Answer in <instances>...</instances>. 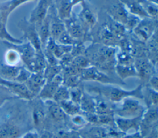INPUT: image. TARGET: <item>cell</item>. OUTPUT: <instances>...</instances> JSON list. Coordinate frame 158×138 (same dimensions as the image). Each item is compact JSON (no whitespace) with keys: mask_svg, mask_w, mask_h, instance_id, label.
<instances>
[{"mask_svg":"<svg viewBox=\"0 0 158 138\" xmlns=\"http://www.w3.org/2000/svg\"><path fill=\"white\" fill-rule=\"evenodd\" d=\"M80 4L81 9L76 15L85 33V43L91 42V32L98 22V12L86 0Z\"/></svg>","mask_w":158,"mask_h":138,"instance_id":"277c9868","label":"cell"},{"mask_svg":"<svg viewBox=\"0 0 158 138\" xmlns=\"http://www.w3.org/2000/svg\"><path fill=\"white\" fill-rule=\"evenodd\" d=\"M95 105L96 101L94 97L91 96L89 93L83 92L79 104L80 108L88 114H96Z\"/></svg>","mask_w":158,"mask_h":138,"instance_id":"7402d4cb","label":"cell"},{"mask_svg":"<svg viewBox=\"0 0 158 138\" xmlns=\"http://www.w3.org/2000/svg\"><path fill=\"white\" fill-rule=\"evenodd\" d=\"M80 76L82 81H94L101 84L110 85H124L125 84L123 80L111 77L93 66L83 69L80 73Z\"/></svg>","mask_w":158,"mask_h":138,"instance_id":"8992f818","label":"cell"},{"mask_svg":"<svg viewBox=\"0 0 158 138\" xmlns=\"http://www.w3.org/2000/svg\"><path fill=\"white\" fill-rule=\"evenodd\" d=\"M27 81L26 86L33 95L39 94L45 84L46 80L43 72H33L30 74Z\"/></svg>","mask_w":158,"mask_h":138,"instance_id":"9a60e30c","label":"cell"},{"mask_svg":"<svg viewBox=\"0 0 158 138\" xmlns=\"http://www.w3.org/2000/svg\"><path fill=\"white\" fill-rule=\"evenodd\" d=\"M146 85L148 86L149 87L156 91H158V77L157 74H154L150 78L148 84Z\"/></svg>","mask_w":158,"mask_h":138,"instance_id":"e575fe53","label":"cell"},{"mask_svg":"<svg viewBox=\"0 0 158 138\" xmlns=\"http://www.w3.org/2000/svg\"><path fill=\"white\" fill-rule=\"evenodd\" d=\"M118 138H143L142 136L141 135L139 131H136L135 133L134 134H128V135H126L125 136H122V137H120Z\"/></svg>","mask_w":158,"mask_h":138,"instance_id":"74e56055","label":"cell"},{"mask_svg":"<svg viewBox=\"0 0 158 138\" xmlns=\"http://www.w3.org/2000/svg\"><path fill=\"white\" fill-rule=\"evenodd\" d=\"M53 138H69L68 133L64 131H59L53 135Z\"/></svg>","mask_w":158,"mask_h":138,"instance_id":"8d00e7d4","label":"cell"},{"mask_svg":"<svg viewBox=\"0 0 158 138\" xmlns=\"http://www.w3.org/2000/svg\"><path fill=\"white\" fill-rule=\"evenodd\" d=\"M52 4L53 0H39L31 13L29 22L37 28L46 17Z\"/></svg>","mask_w":158,"mask_h":138,"instance_id":"8fae6325","label":"cell"},{"mask_svg":"<svg viewBox=\"0 0 158 138\" xmlns=\"http://www.w3.org/2000/svg\"><path fill=\"white\" fill-rule=\"evenodd\" d=\"M64 23L66 31L71 37L77 40H80L85 43V33L76 13L73 12L69 19L64 20Z\"/></svg>","mask_w":158,"mask_h":138,"instance_id":"7c38bea8","label":"cell"},{"mask_svg":"<svg viewBox=\"0 0 158 138\" xmlns=\"http://www.w3.org/2000/svg\"><path fill=\"white\" fill-rule=\"evenodd\" d=\"M72 123L77 126L82 125L85 122V118L80 115H78V114L72 116Z\"/></svg>","mask_w":158,"mask_h":138,"instance_id":"d590c367","label":"cell"},{"mask_svg":"<svg viewBox=\"0 0 158 138\" xmlns=\"http://www.w3.org/2000/svg\"><path fill=\"white\" fill-rule=\"evenodd\" d=\"M33 118L34 124L38 127L43 126L46 118L45 111L43 106H37L34 108L33 112Z\"/></svg>","mask_w":158,"mask_h":138,"instance_id":"f546056e","label":"cell"},{"mask_svg":"<svg viewBox=\"0 0 158 138\" xmlns=\"http://www.w3.org/2000/svg\"><path fill=\"white\" fill-rule=\"evenodd\" d=\"M24 138H39L38 133L35 131H31L28 132L25 136Z\"/></svg>","mask_w":158,"mask_h":138,"instance_id":"f35d334b","label":"cell"},{"mask_svg":"<svg viewBox=\"0 0 158 138\" xmlns=\"http://www.w3.org/2000/svg\"><path fill=\"white\" fill-rule=\"evenodd\" d=\"M50 105L48 106V112L52 119L55 121L62 122L65 120L67 114L64 112L61 106L52 100H49Z\"/></svg>","mask_w":158,"mask_h":138,"instance_id":"44dd1931","label":"cell"},{"mask_svg":"<svg viewBox=\"0 0 158 138\" xmlns=\"http://www.w3.org/2000/svg\"><path fill=\"white\" fill-rule=\"evenodd\" d=\"M70 99L69 95V89L66 86L63 84H61L56 90L54 93L52 100L57 103Z\"/></svg>","mask_w":158,"mask_h":138,"instance_id":"f1b7e54d","label":"cell"},{"mask_svg":"<svg viewBox=\"0 0 158 138\" xmlns=\"http://www.w3.org/2000/svg\"><path fill=\"white\" fill-rule=\"evenodd\" d=\"M117 51V47L91 43L85 48L83 55L88 58L91 66L96 67L111 77L120 79L115 73Z\"/></svg>","mask_w":158,"mask_h":138,"instance_id":"7a4b0ae2","label":"cell"},{"mask_svg":"<svg viewBox=\"0 0 158 138\" xmlns=\"http://www.w3.org/2000/svg\"><path fill=\"white\" fill-rule=\"evenodd\" d=\"M141 117L142 116L133 118H126L117 116L115 118V123L118 129L123 132H127L133 129L138 131Z\"/></svg>","mask_w":158,"mask_h":138,"instance_id":"2e32d148","label":"cell"},{"mask_svg":"<svg viewBox=\"0 0 158 138\" xmlns=\"http://www.w3.org/2000/svg\"><path fill=\"white\" fill-rule=\"evenodd\" d=\"M36 28L40 40L42 49L43 50L48 40L50 38L49 24L48 15H46V17L41 23V24Z\"/></svg>","mask_w":158,"mask_h":138,"instance_id":"603a6c76","label":"cell"},{"mask_svg":"<svg viewBox=\"0 0 158 138\" xmlns=\"http://www.w3.org/2000/svg\"><path fill=\"white\" fill-rule=\"evenodd\" d=\"M158 92L147 85L143 86V99L148 108L157 106L158 103Z\"/></svg>","mask_w":158,"mask_h":138,"instance_id":"cb8c5ba5","label":"cell"},{"mask_svg":"<svg viewBox=\"0 0 158 138\" xmlns=\"http://www.w3.org/2000/svg\"><path fill=\"white\" fill-rule=\"evenodd\" d=\"M134 66L136 71L138 77L141 81L143 86L146 85L150 78L157 74V67L146 57L134 59Z\"/></svg>","mask_w":158,"mask_h":138,"instance_id":"9c48e42d","label":"cell"},{"mask_svg":"<svg viewBox=\"0 0 158 138\" xmlns=\"http://www.w3.org/2000/svg\"><path fill=\"white\" fill-rule=\"evenodd\" d=\"M115 73L118 77L123 81L128 77H138V74L134 64L120 65L116 64Z\"/></svg>","mask_w":158,"mask_h":138,"instance_id":"ffe728a7","label":"cell"},{"mask_svg":"<svg viewBox=\"0 0 158 138\" xmlns=\"http://www.w3.org/2000/svg\"><path fill=\"white\" fill-rule=\"evenodd\" d=\"M107 133L106 130L101 127H91L88 132V138H107Z\"/></svg>","mask_w":158,"mask_h":138,"instance_id":"1f68e13d","label":"cell"},{"mask_svg":"<svg viewBox=\"0 0 158 138\" xmlns=\"http://www.w3.org/2000/svg\"><path fill=\"white\" fill-rule=\"evenodd\" d=\"M87 92L96 93L104 99L117 103L128 97H134L143 99V85H138L132 90H125L110 84L104 85L99 84L98 85H87L85 86Z\"/></svg>","mask_w":158,"mask_h":138,"instance_id":"3957f363","label":"cell"},{"mask_svg":"<svg viewBox=\"0 0 158 138\" xmlns=\"http://www.w3.org/2000/svg\"><path fill=\"white\" fill-rule=\"evenodd\" d=\"M53 135L51 132L44 131L39 137V138H53Z\"/></svg>","mask_w":158,"mask_h":138,"instance_id":"ab89813d","label":"cell"},{"mask_svg":"<svg viewBox=\"0 0 158 138\" xmlns=\"http://www.w3.org/2000/svg\"><path fill=\"white\" fill-rule=\"evenodd\" d=\"M157 19L150 17L141 19L131 33L138 40L146 43L157 31Z\"/></svg>","mask_w":158,"mask_h":138,"instance_id":"52a82bcc","label":"cell"},{"mask_svg":"<svg viewBox=\"0 0 158 138\" xmlns=\"http://www.w3.org/2000/svg\"><path fill=\"white\" fill-rule=\"evenodd\" d=\"M102 9L113 20L125 25L129 12L120 0H106Z\"/></svg>","mask_w":158,"mask_h":138,"instance_id":"ba28073f","label":"cell"},{"mask_svg":"<svg viewBox=\"0 0 158 138\" xmlns=\"http://www.w3.org/2000/svg\"><path fill=\"white\" fill-rule=\"evenodd\" d=\"M19 135V129L14 126L7 124L0 127V138H17Z\"/></svg>","mask_w":158,"mask_h":138,"instance_id":"484cf974","label":"cell"},{"mask_svg":"<svg viewBox=\"0 0 158 138\" xmlns=\"http://www.w3.org/2000/svg\"><path fill=\"white\" fill-rule=\"evenodd\" d=\"M141 19H140L139 17L129 13L126 23L124 25L127 31L129 33H131L139 22Z\"/></svg>","mask_w":158,"mask_h":138,"instance_id":"836d02e7","label":"cell"},{"mask_svg":"<svg viewBox=\"0 0 158 138\" xmlns=\"http://www.w3.org/2000/svg\"><path fill=\"white\" fill-rule=\"evenodd\" d=\"M63 83V77L60 73L51 80L46 82L43 87L39 93V97L42 100H52L57 88Z\"/></svg>","mask_w":158,"mask_h":138,"instance_id":"5bb4252c","label":"cell"},{"mask_svg":"<svg viewBox=\"0 0 158 138\" xmlns=\"http://www.w3.org/2000/svg\"><path fill=\"white\" fill-rule=\"evenodd\" d=\"M69 89L70 100H71L72 101H73L74 103L79 105L84 91L80 87V85L77 87L69 88Z\"/></svg>","mask_w":158,"mask_h":138,"instance_id":"d6a6232c","label":"cell"},{"mask_svg":"<svg viewBox=\"0 0 158 138\" xmlns=\"http://www.w3.org/2000/svg\"><path fill=\"white\" fill-rule=\"evenodd\" d=\"M134 97L124 98L115 106L113 112L118 117L133 118L141 116L146 111L142 104Z\"/></svg>","mask_w":158,"mask_h":138,"instance_id":"5b68a950","label":"cell"},{"mask_svg":"<svg viewBox=\"0 0 158 138\" xmlns=\"http://www.w3.org/2000/svg\"><path fill=\"white\" fill-rule=\"evenodd\" d=\"M127 11L140 19L149 17L141 7L138 0H120Z\"/></svg>","mask_w":158,"mask_h":138,"instance_id":"d6986e66","label":"cell"},{"mask_svg":"<svg viewBox=\"0 0 158 138\" xmlns=\"http://www.w3.org/2000/svg\"><path fill=\"white\" fill-rule=\"evenodd\" d=\"M138 1L149 17L157 19V4H156L149 0H138Z\"/></svg>","mask_w":158,"mask_h":138,"instance_id":"d4e9b609","label":"cell"},{"mask_svg":"<svg viewBox=\"0 0 158 138\" xmlns=\"http://www.w3.org/2000/svg\"><path fill=\"white\" fill-rule=\"evenodd\" d=\"M85 1V0H72V4H73V6H75V5H77V4H78V3L80 4V3H81L82 1Z\"/></svg>","mask_w":158,"mask_h":138,"instance_id":"60d3db41","label":"cell"},{"mask_svg":"<svg viewBox=\"0 0 158 138\" xmlns=\"http://www.w3.org/2000/svg\"><path fill=\"white\" fill-rule=\"evenodd\" d=\"M157 31L145 43L146 56L151 63L157 67L158 54Z\"/></svg>","mask_w":158,"mask_h":138,"instance_id":"e0dca14e","label":"cell"},{"mask_svg":"<svg viewBox=\"0 0 158 138\" xmlns=\"http://www.w3.org/2000/svg\"><path fill=\"white\" fill-rule=\"evenodd\" d=\"M127 33L123 25L113 20L102 9L98 12V22L91 32V43L117 47L120 40Z\"/></svg>","mask_w":158,"mask_h":138,"instance_id":"6da1fadb","label":"cell"},{"mask_svg":"<svg viewBox=\"0 0 158 138\" xmlns=\"http://www.w3.org/2000/svg\"><path fill=\"white\" fill-rule=\"evenodd\" d=\"M58 104L61 106L67 115L69 114L70 116H73L78 114L80 111V106L70 99L61 101Z\"/></svg>","mask_w":158,"mask_h":138,"instance_id":"4316f807","label":"cell"},{"mask_svg":"<svg viewBox=\"0 0 158 138\" xmlns=\"http://www.w3.org/2000/svg\"><path fill=\"white\" fill-rule=\"evenodd\" d=\"M20 25L24 32V37L29 41L35 51H42L41 44L35 26L29 21L26 20H23Z\"/></svg>","mask_w":158,"mask_h":138,"instance_id":"4fadbf2b","label":"cell"},{"mask_svg":"<svg viewBox=\"0 0 158 138\" xmlns=\"http://www.w3.org/2000/svg\"><path fill=\"white\" fill-rule=\"evenodd\" d=\"M149 1H152V2H153L156 4H157V0H149Z\"/></svg>","mask_w":158,"mask_h":138,"instance_id":"b9f144b4","label":"cell"},{"mask_svg":"<svg viewBox=\"0 0 158 138\" xmlns=\"http://www.w3.org/2000/svg\"><path fill=\"white\" fill-rule=\"evenodd\" d=\"M117 64L132 65L134 64V58L130 53L123 51L117 48L115 55Z\"/></svg>","mask_w":158,"mask_h":138,"instance_id":"83f0119b","label":"cell"},{"mask_svg":"<svg viewBox=\"0 0 158 138\" xmlns=\"http://www.w3.org/2000/svg\"><path fill=\"white\" fill-rule=\"evenodd\" d=\"M47 15L49 19L50 37L56 41L59 37L66 30L65 24L57 15L54 4L50 7Z\"/></svg>","mask_w":158,"mask_h":138,"instance_id":"30bf717a","label":"cell"},{"mask_svg":"<svg viewBox=\"0 0 158 138\" xmlns=\"http://www.w3.org/2000/svg\"><path fill=\"white\" fill-rule=\"evenodd\" d=\"M78 40H75L72 37H71L69 33L65 30L64 33H62L59 38L56 41L57 43L64 45H70L73 46L74 45Z\"/></svg>","mask_w":158,"mask_h":138,"instance_id":"4dcf8cb0","label":"cell"},{"mask_svg":"<svg viewBox=\"0 0 158 138\" xmlns=\"http://www.w3.org/2000/svg\"><path fill=\"white\" fill-rule=\"evenodd\" d=\"M53 4L57 15L63 21L71 16L73 7L72 0H53Z\"/></svg>","mask_w":158,"mask_h":138,"instance_id":"ac0fdd59","label":"cell"}]
</instances>
